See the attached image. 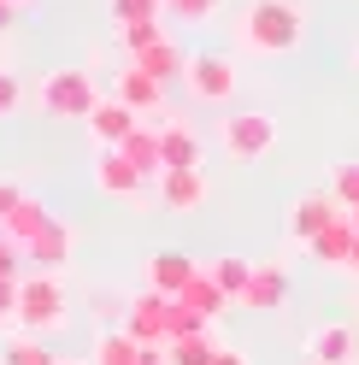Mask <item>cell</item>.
I'll return each instance as SVG.
<instances>
[{
  "label": "cell",
  "mask_w": 359,
  "mask_h": 365,
  "mask_svg": "<svg viewBox=\"0 0 359 365\" xmlns=\"http://www.w3.org/2000/svg\"><path fill=\"white\" fill-rule=\"evenodd\" d=\"M236 36H241V48L259 53V59L295 53L301 36H306V6H301V0H248Z\"/></svg>",
  "instance_id": "obj_1"
},
{
  "label": "cell",
  "mask_w": 359,
  "mask_h": 365,
  "mask_svg": "<svg viewBox=\"0 0 359 365\" xmlns=\"http://www.w3.org/2000/svg\"><path fill=\"white\" fill-rule=\"evenodd\" d=\"M12 324H24L30 336H48V330L71 324V301H65L59 271H30V277H18V318Z\"/></svg>",
  "instance_id": "obj_2"
},
{
  "label": "cell",
  "mask_w": 359,
  "mask_h": 365,
  "mask_svg": "<svg viewBox=\"0 0 359 365\" xmlns=\"http://www.w3.org/2000/svg\"><path fill=\"white\" fill-rule=\"evenodd\" d=\"M41 112H48V118H83L88 124V112H95L106 95H100V83L83 71V65H65V71H48L41 77Z\"/></svg>",
  "instance_id": "obj_3"
},
{
  "label": "cell",
  "mask_w": 359,
  "mask_h": 365,
  "mask_svg": "<svg viewBox=\"0 0 359 365\" xmlns=\"http://www.w3.org/2000/svg\"><path fill=\"white\" fill-rule=\"evenodd\" d=\"M218 142H224L230 159H265L277 148V118L271 112H230L218 124Z\"/></svg>",
  "instance_id": "obj_4"
},
{
  "label": "cell",
  "mask_w": 359,
  "mask_h": 365,
  "mask_svg": "<svg viewBox=\"0 0 359 365\" xmlns=\"http://www.w3.org/2000/svg\"><path fill=\"white\" fill-rule=\"evenodd\" d=\"M165 318H171V294H136L130 301V312H124V336L130 341H142V348H165L171 341V330H165Z\"/></svg>",
  "instance_id": "obj_5"
},
{
  "label": "cell",
  "mask_w": 359,
  "mask_h": 365,
  "mask_svg": "<svg viewBox=\"0 0 359 365\" xmlns=\"http://www.w3.org/2000/svg\"><path fill=\"white\" fill-rule=\"evenodd\" d=\"M183 77H189V95L194 101H212L218 106V101L236 95V59L230 53H194Z\"/></svg>",
  "instance_id": "obj_6"
},
{
  "label": "cell",
  "mask_w": 359,
  "mask_h": 365,
  "mask_svg": "<svg viewBox=\"0 0 359 365\" xmlns=\"http://www.w3.org/2000/svg\"><path fill=\"white\" fill-rule=\"evenodd\" d=\"M95 182H100V195H112V200H147V177L130 165V159L118 153V148H100V159H95Z\"/></svg>",
  "instance_id": "obj_7"
},
{
  "label": "cell",
  "mask_w": 359,
  "mask_h": 365,
  "mask_svg": "<svg viewBox=\"0 0 359 365\" xmlns=\"http://www.w3.org/2000/svg\"><path fill=\"white\" fill-rule=\"evenodd\" d=\"M136 130H142V112H130L118 95H106L95 112H88V135H95L100 148H124Z\"/></svg>",
  "instance_id": "obj_8"
},
{
  "label": "cell",
  "mask_w": 359,
  "mask_h": 365,
  "mask_svg": "<svg viewBox=\"0 0 359 365\" xmlns=\"http://www.w3.org/2000/svg\"><path fill=\"white\" fill-rule=\"evenodd\" d=\"M71 254H77V230H71L65 218H53L48 230L24 247V259H30L36 271H65V265H71Z\"/></svg>",
  "instance_id": "obj_9"
},
{
  "label": "cell",
  "mask_w": 359,
  "mask_h": 365,
  "mask_svg": "<svg viewBox=\"0 0 359 365\" xmlns=\"http://www.w3.org/2000/svg\"><path fill=\"white\" fill-rule=\"evenodd\" d=\"M194 271H200V265H194L189 254H177V247H160V254L147 259V289H153V294H171V301H177V294L194 283Z\"/></svg>",
  "instance_id": "obj_10"
},
{
  "label": "cell",
  "mask_w": 359,
  "mask_h": 365,
  "mask_svg": "<svg viewBox=\"0 0 359 365\" xmlns=\"http://www.w3.org/2000/svg\"><path fill=\"white\" fill-rule=\"evenodd\" d=\"M335 218H342L335 195H301L295 212H288V236H295V242H312V236H318L324 224H335Z\"/></svg>",
  "instance_id": "obj_11"
},
{
  "label": "cell",
  "mask_w": 359,
  "mask_h": 365,
  "mask_svg": "<svg viewBox=\"0 0 359 365\" xmlns=\"http://www.w3.org/2000/svg\"><path fill=\"white\" fill-rule=\"evenodd\" d=\"M353 242H359V230H353V218L342 212L335 224H324V230L312 236L306 247H312V259H318V265H335V271H348V254H353Z\"/></svg>",
  "instance_id": "obj_12"
},
{
  "label": "cell",
  "mask_w": 359,
  "mask_h": 365,
  "mask_svg": "<svg viewBox=\"0 0 359 365\" xmlns=\"http://www.w3.org/2000/svg\"><path fill=\"white\" fill-rule=\"evenodd\" d=\"M283 301H288V271H283V265H254L241 307H248V312H277Z\"/></svg>",
  "instance_id": "obj_13"
},
{
  "label": "cell",
  "mask_w": 359,
  "mask_h": 365,
  "mask_svg": "<svg viewBox=\"0 0 359 365\" xmlns=\"http://www.w3.org/2000/svg\"><path fill=\"white\" fill-rule=\"evenodd\" d=\"M153 189H160V207H171V212H194L200 200H207V171H165Z\"/></svg>",
  "instance_id": "obj_14"
},
{
  "label": "cell",
  "mask_w": 359,
  "mask_h": 365,
  "mask_svg": "<svg viewBox=\"0 0 359 365\" xmlns=\"http://www.w3.org/2000/svg\"><path fill=\"white\" fill-rule=\"evenodd\" d=\"M130 112H160V101H165V83L160 77H147L142 65H124L118 71V88H112Z\"/></svg>",
  "instance_id": "obj_15"
},
{
  "label": "cell",
  "mask_w": 359,
  "mask_h": 365,
  "mask_svg": "<svg viewBox=\"0 0 359 365\" xmlns=\"http://www.w3.org/2000/svg\"><path fill=\"white\" fill-rule=\"evenodd\" d=\"M312 365H353L359 359V341H353V330L348 324H324V330H312Z\"/></svg>",
  "instance_id": "obj_16"
},
{
  "label": "cell",
  "mask_w": 359,
  "mask_h": 365,
  "mask_svg": "<svg viewBox=\"0 0 359 365\" xmlns=\"http://www.w3.org/2000/svg\"><path fill=\"white\" fill-rule=\"evenodd\" d=\"M160 153L165 171H200V135L189 124H160Z\"/></svg>",
  "instance_id": "obj_17"
},
{
  "label": "cell",
  "mask_w": 359,
  "mask_h": 365,
  "mask_svg": "<svg viewBox=\"0 0 359 365\" xmlns=\"http://www.w3.org/2000/svg\"><path fill=\"white\" fill-rule=\"evenodd\" d=\"M118 153H124V159H130V165H136V171H142L147 182H160V177H165V153H160V130H147V124H142V130L130 135V142H124Z\"/></svg>",
  "instance_id": "obj_18"
},
{
  "label": "cell",
  "mask_w": 359,
  "mask_h": 365,
  "mask_svg": "<svg viewBox=\"0 0 359 365\" xmlns=\"http://www.w3.org/2000/svg\"><path fill=\"white\" fill-rule=\"evenodd\" d=\"M48 224H53V212L41 207V200H24V207H18V212H12L6 224H0V236H12L18 247H30V242H36L41 230H48Z\"/></svg>",
  "instance_id": "obj_19"
},
{
  "label": "cell",
  "mask_w": 359,
  "mask_h": 365,
  "mask_svg": "<svg viewBox=\"0 0 359 365\" xmlns=\"http://www.w3.org/2000/svg\"><path fill=\"white\" fill-rule=\"evenodd\" d=\"M130 65H142V71H147V77H160V83H171V77H183V71H189V59L171 48V36H165V41H153V48H142Z\"/></svg>",
  "instance_id": "obj_20"
},
{
  "label": "cell",
  "mask_w": 359,
  "mask_h": 365,
  "mask_svg": "<svg viewBox=\"0 0 359 365\" xmlns=\"http://www.w3.org/2000/svg\"><path fill=\"white\" fill-rule=\"evenodd\" d=\"M177 301H189V307H194V312H200V318L212 324V318H218L224 307H230V294H224V289H218V283L207 277V265H200V271H194V283H189L183 294H177Z\"/></svg>",
  "instance_id": "obj_21"
},
{
  "label": "cell",
  "mask_w": 359,
  "mask_h": 365,
  "mask_svg": "<svg viewBox=\"0 0 359 365\" xmlns=\"http://www.w3.org/2000/svg\"><path fill=\"white\" fill-rule=\"evenodd\" d=\"M207 277L230 294V301H241V294H248V277H254V265L248 259H236V254H224V259H212L207 265Z\"/></svg>",
  "instance_id": "obj_22"
},
{
  "label": "cell",
  "mask_w": 359,
  "mask_h": 365,
  "mask_svg": "<svg viewBox=\"0 0 359 365\" xmlns=\"http://www.w3.org/2000/svg\"><path fill=\"white\" fill-rule=\"evenodd\" d=\"M142 359V341H130L124 330H106L95 341V365H136Z\"/></svg>",
  "instance_id": "obj_23"
},
{
  "label": "cell",
  "mask_w": 359,
  "mask_h": 365,
  "mask_svg": "<svg viewBox=\"0 0 359 365\" xmlns=\"http://www.w3.org/2000/svg\"><path fill=\"white\" fill-rule=\"evenodd\" d=\"M330 195L342 212H359V159H342V165L330 171Z\"/></svg>",
  "instance_id": "obj_24"
},
{
  "label": "cell",
  "mask_w": 359,
  "mask_h": 365,
  "mask_svg": "<svg viewBox=\"0 0 359 365\" xmlns=\"http://www.w3.org/2000/svg\"><path fill=\"white\" fill-rule=\"evenodd\" d=\"M165 330H171V341H189V336H207V318H200L189 301H171V318H165ZM165 341V348H171Z\"/></svg>",
  "instance_id": "obj_25"
},
{
  "label": "cell",
  "mask_w": 359,
  "mask_h": 365,
  "mask_svg": "<svg viewBox=\"0 0 359 365\" xmlns=\"http://www.w3.org/2000/svg\"><path fill=\"white\" fill-rule=\"evenodd\" d=\"M0 365H59V359L48 354L41 336H18V341H6V359H0Z\"/></svg>",
  "instance_id": "obj_26"
},
{
  "label": "cell",
  "mask_w": 359,
  "mask_h": 365,
  "mask_svg": "<svg viewBox=\"0 0 359 365\" xmlns=\"http://www.w3.org/2000/svg\"><path fill=\"white\" fill-rule=\"evenodd\" d=\"M118 41H124V53L136 59L142 48H153V41H165V30H160V18H147V24H124V30H118Z\"/></svg>",
  "instance_id": "obj_27"
},
{
  "label": "cell",
  "mask_w": 359,
  "mask_h": 365,
  "mask_svg": "<svg viewBox=\"0 0 359 365\" xmlns=\"http://www.w3.org/2000/svg\"><path fill=\"white\" fill-rule=\"evenodd\" d=\"M165 354H171V365H212V354H218V348H212L207 336H189V341H171Z\"/></svg>",
  "instance_id": "obj_28"
},
{
  "label": "cell",
  "mask_w": 359,
  "mask_h": 365,
  "mask_svg": "<svg viewBox=\"0 0 359 365\" xmlns=\"http://www.w3.org/2000/svg\"><path fill=\"white\" fill-rule=\"evenodd\" d=\"M165 0H112V18H118V30L124 24H147V18H160Z\"/></svg>",
  "instance_id": "obj_29"
},
{
  "label": "cell",
  "mask_w": 359,
  "mask_h": 365,
  "mask_svg": "<svg viewBox=\"0 0 359 365\" xmlns=\"http://www.w3.org/2000/svg\"><path fill=\"white\" fill-rule=\"evenodd\" d=\"M165 6H171L177 18H183V24H207V18L224 6V0H165Z\"/></svg>",
  "instance_id": "obj_30"
},
{
  "label": "cell",
  "mask_w": 359,
  "mask_h": 365,
  "mask_svg": "<svg viewBox=\"0 0 359 365\" xmlns=\"http://www.w3.org/2000/svg\"><path fill=\"white\" fill-rule=\"evenodd\" d=\"M18 106H24V83H18L12 71H0V118H12Z\"/></svg>",
  "instance_id": "obj_31"
},
{
  "label": "cell",
  "mask_w": 359,
  "mask_h": 365,
  "mask_svg": "<svg viewBox=\"0 0 359 365\" xmlns=\"http://www.w3.org/2000/svg\"><path fill=\"white\" fill-rule=\"evenodd\" d=\"M24 200H30V195H24V189H18V182H12V177H0V224H6V218H12L18 207H24Z\"/></svg>",
  "instance_id": "obj_32"
},
{
  "label": "cell",
  "mask_w": 359,
  "mask_h": 365,
  "mask_svg": "<svg viewBox=\"0 0 359 365\" xmlns=\"http://www.w3.org/2000/svg\"><path fill=\"white\" fill-rule=\"evenodd\" d=\"M18 318V277H0V324Z\"/></svg>",
  "instance_id": "obj_33"
},
{
  "label": "cell",
  "mask_w": 359,
  "mask_h": 365,
  "mask_svg": "<svg viewBox=\"0 0 359 365\" xmlns=\"http://www.w3.org/2000/svg\"><path fill=\"white\" fill-rule=\"evenodd\" d=\"M18 259H24V247L12 236H0V277H18Z\"/></svg>",
  "instance_id": "obj_34"
},
{
  "label": "cell",
  "mask_w": 359,
  "mask_h": 365,
  "mask_svg": "<svg viewBox=\"0 0 359 365\" xmlns=\"http://www.w3.org/2000/svg\"><path fill=\"white\" fill-rule=\"evenodd\" d=\"M212 365H248V354H241V348H218Z\"/></svg>",
  "instance_id": "obj_35"
},
{
  "label": "cell",
  "mask_w": 359,
  "mask_h": 365,
  "mask_svg": "<svg viewBox=\"0 0 359 365\" xmlns=\"http://www.w3.org/2000/svg\"><path fill=\"white\" fill-rule=\"evenodd\" d=\"M136 365H171V354H165V348H142V359H136Z\"/></svg>",
  "instance_id": "obj_36"
},
{
  "label": "cell",
  "mask_w": 359,
  "mask_h": 365,
  "mask_svg": "<svg viewBox=\"0 0 359 365\" xmlns=\"http://www.w3.org/2000/svg\"><path fill=\"white\" fill-rule=\"evenodd\" d=\"M12 18H18V6H12V0H0V36L12 30Z\"/></svg>",
  "instance_id": "obj_37"
},
{
  "label": "cell",
  "mask_w": 359,
  "mask_h": 365,
  "mask_svg": "<svg viewBox=\"0 0 359 365\" xmlns=\"http://www.w3.org/2000/svg\"><path fill=\"white\" fill-rule=\"evenodd\" d=\"M348 271H353V277H359V242H353V254H348Z\"/></svg>",
  "instance_id": "obj_38"
},
{
  "label": "cell",
  "mask_w": 359,
  "mask_h": 365,
  "mask_svg": "<svg viewBox=\"0 0 359 365\" xmlns=\"http://www.w3.org/2000/svg\"><path fill=\"white\" fill-rule=\"evenodd\" d=\"M348 218H353V230H359V212H348Z\"/></svg>",
  "instance_id": "obj_39"
},
{
  "label": "cell",
  "mask_w": 359,
  "mask_h": 365,
  "mask_svg": "<svg viewBox=\"0 0 359 365\" xmlns=\"http://www.w3.org/2000/svg\"><path fill=\"white\" fill-rule=\"evenodd\" d=\"M12 6H30V0H12Z\"/></svg>",
  "instance_id": "obj_40"
},
{
  "label": "cell",
  "mask_w": 359,
  "mask_h": 365,
  "mask_svg": "<svg viewBox=\"0 0 359 365\" xmlns=\"http://www.w3.org/2000/svg\"><path fill=\"white\" fill-rule=\"evenodd\" d=\"M353 71H359V59H353Z\"/></svg>",
  "instance_id": "obj_41"
},
{
  "label": "cell",
  "mask_w": 359,
  "mask_h": 365,
  "mask_svg": "<svg viewBox=\"0 0 359 365\" xmlns=\"http://www.w3.org/2000/svg\"><path fill=\"white\" fill-rule=\"evenodd\" d=\"M59 365H65V359H59Z\"/></svg>",
  "instance_id": "obj_42"
}]
</instances>
